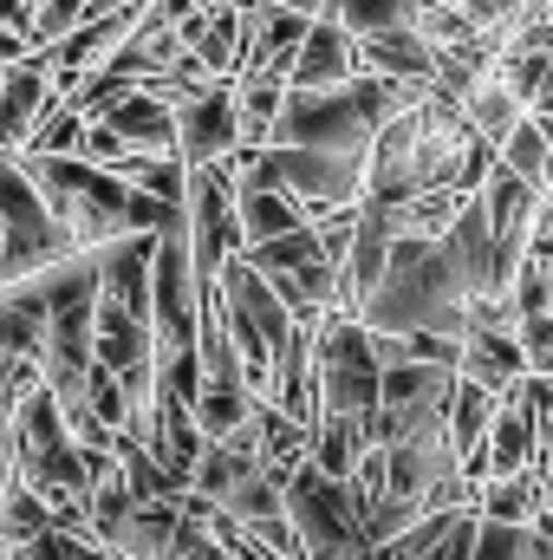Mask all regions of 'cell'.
Segmentation results:
<instances>
[{
  "mask_svg": "<svg viewBox=\"0 0 553 560\" xmlns=\"http://www.w3.org/2000/svg\"><path fill=\"white\" fill-rule=\"evenodd\" d=\"M469 143H475V131L462 118V98L443 92L436 79L416 85L365 143V196L372 202H404L416 189H443V183L462 189Z\"/></svg>",
  "mask_w": 553,
  "mask_h": 560,
  "instance_id": "6da1fadb",
  "label": "cell"
},
{
  "mask_svg": "<svg viewBox=\"0 0 553 560\" xmlns=\"http://www.w3.org/2000/svg\"><path fill=\"white\" fill-rule=\"evenodd\" d=\"M372 332H443L462 346V326H469V293L449 268L443 242H423V235H398L391 242V261L378 287L352 306Z\"/></svg>",
  "mask_w": 553,
  "mask_h": 560,
  "instance_id": "7a4b0ae2",
  "label": "cell"
},
{
  "mask_svg": "<svg viewBox=\"0 0 553 560\" xmlns=\"http://www.w3.org/2000/svg\"><path fill=\"white\" fill-rule=\"evenodd\" d=\"M416 85L378 79V72H352L339 85H286L280 118L268 143H319V150H365L372 131L411 98Z\"/></svg>",
  "mask_w": 553,
  "mask_h": 560,
  "instance_id": "3957f363",
  "label": "cell"
},
{
  "mask_svg": "<svg viewBox=\"0 0 553 560\" xmlns=\"http://www.w3.org/2000/svg\"><path fill=\"white\" fill-rule=\"evenodd\" d=\"M313 365H319V411L372 423V436H378V378H385V365L372 359V332H365L358 313L326 306L313 319Z\"/></svg>",
  "mask_w": 553,
  "mask_h": 560,
  "instance_id": "277c9868",
  "label": "cell"
},
{
  "mask_svg": "<svg viewBox=\"0 0 553 560\" xmlns=\"http://www.w3.org/2000/svg\"><path fill=\"white\" fill-rule=\"evenodd\" d=\"M280 495H286V522L299 528L306 560H365L372 555V535H365V522H358V509H352V495H345L339 476H326V469H313L299 456L286 469Z\"/></svg>",
  "mask_w": 553,
  "mask_h": 560,
  "instance_id": "5b68a950",
  "label": "cell"
},
{
  "mask_svg": "<svg viewBox=\"0 0 553 560\" xmlns=\"http://www.w3.org/2000/svg\"><path fill=\"white\" fill-rule=\"evenodd\" d=\"M449 392H456V365H430V359L385 365V378H378V443L443 436Z\"/></svg>",
  "mask_w": 553,
  "mask_h": 560,
  "instance_id": "8992f818",
  "label": "cell"
},
{
  "mask_svg": "<svg viewBox=\"0 0 553 560\" xmlns=\"http://www.w3.org/2000/svg\"><path fill=\"white\" fill-rule=\"evenodd\" d=\"M169 118H176V156H183V163H222V156L242 143L228 79H209V85L183 92V98L169 105Z\"/></svg>",
  "mask_w": 553,
  "mask_h": 560,
  "instance_id": "52a82bcc",
  "label": "cell"
},
{
  "mask_svg": "<svg viewBox=\"0 0 553 560\" xmlns=\"http://www.w3.org/2000/svg\"><path fill=\"white\" fill-rule=\"evenodd\" d=\"M52 112V72L39 52L0 66V150H26V138L39 131V118Z\"/></svg>",
  "mask_w": 553,
  "mask_h": 560,
  "instance_id": "ba28073f",
  "label": "cell"
},
{
  "mask_svg": "<svg viewBox=\"0 0 553 560\" xmlns=\"http://www.w3.org/2000/svg\"><path fill=\"white\" fill-rule=\"evenodd\" d=\"M456 372L475 378V385H489V392H508L528 372V352H521V339H515L508 319H469L462 346H456Z\"/></svg>",
  "mask_w": 553,
  "mask_h": 560,
  "instance_id": "9c48e42d",
  "label": "cell"
},
{
  "mask_svg": "<svg viewBox=\"0 0 553 560\" xmlns=\"http://www.w3.org/2000/svg\"><path fill=\"white\" fill-rule=\"evenodd\" d=\"M358 72V39L332 20V13H313L299 46H293V66H286V85H339Z\"/></svg>",
  "mask_w": 553,
  "mask_h": 560,
  "instance_id": "30bf717a",
  "label": "cell"
},
{
  "mask_svg": "<svg viewBox=\"0 0 553 560\" xmlns=\"http://www.w3.org/2000/svg\"><path fill=\"white\" fill-rule=\"evenodd\" d=\"M385 261H391V222H385V202L358 196V229H352V248H345V261H339V306H345V313L378 287Z\"/></svg>",
  "mask_w": 553,
  "mask_h": 560,
  "instance_id": "8fae6325",
  "label": "cell"
},
{
  "mask_svg": "<svg viewBox=\"0 0 553 560\" xmlns=\"http://www.w3.org/2000/svg\"><path fill=\"white\" fill-rule=\"evenodd\" d=\"M98 118L125 138V150H138V156H163V150H176V118H169V105H163L150 85H125Z\"/></svg>",
  "mask_w": 553,
  "mask_h": 560,
  "instance_id": "7c38bea8",
  "label": "cell"
},
{
  "mask_svg": "<svg viewBox=\"0 0 553 560\" xmlns=\"http://www.w3.org/2000/svg\"><path fill=\"white\" fill-rule=\"evenodd\" d=\"M358 72H378V79H398V85H430V39L411 20L358 33Z\"/></svg>",
  "mask_w": 553,
  "mask_h": 560,
  "instance_id": "4fadbf2b",
  "label": "cell"
},
{
  "mask_svg": "<svg viewBox=\"0 0 553 560\" xmlns=\"http://www.w3.org/2000/svg\"><path fill=\"white\" fill-rule=\"evenodd\" d=\"M150 352H156L150 319H138L131 306H118V300L98 293V306H92V359L111 365V372H125V365H143Z\"/></svg>",
  "mask_w": 553,
  "mask_h": 560,
  "instance_id": "5bb4252c",
  "label": "cell"
},
{
  "mask_svg": "<svg viewBox=\"0 0 553 560\" xmlns=\"http://www.w3.org/2000/svg\"><path fill=\"white\" fill-rule=\"evenodd\" d=\"M462 118H469V131H475V138L495 143V150H502V138L528 118V105L495 79V59H489V72H475V79L462 85Z\"/></svg>",
  "mask_w": 553,
  "mask_h": 560,
  "instance_id": "9a60e30c",
  "label": "cell"
},
{
  "mask_svg": "<svg viewBox=\"0 0 553 560\" xmlns=\"http://www.w3.org/2000/svg\"><path fill=\"white\" fill-rule=\"evenodd\" d=\"M306 222V209L274 189V183H235V229H242V248L248 242H268V235H286V229H299Z\"/></svg>",
  "mask_w": 553,
  "mask_h": 560,
  "instance_id": "2e32d148",
  "label": "cell"
},
{
  "mask_svg": "<svg viewBox=\"0 0 553 560\" xmlns=\"http://www.w3.org/2000/svg\"><path fill=\"white\" fill-rule=\"evenodd\" d=\"M495 405H502V392H489V385H475V378H462V372H456V392H449V418H443V436H449L456 463H462L469 450H482Z\"/></svg>",
  "mask_w": 553,
  "mask_h": 560,
  "instance_id": "e0dca14e",
  "label": "cell"
},
{
  "mask_svg": "<svg viewBox=\"0 0 553 560\" xmlns=\"http://www.w3.org/2000/svg\"><path fill=\"white\" fill-rule=\"evenodd\" d=\"M541 469H502V476H482L475 482V515H495V522H528L541 509Z\"/></svg>",
  "mask_w": 553,
  "mask_h": 560,
  "instance_id": "ac0fdd59",
  "label": "cell"
},
{
  "mask_svg": "<svg viewBox=\"0 0 553 560\" xmlns=\"http://www.w3.org/2000/svg\"><path fill=\"white\" fill-rule=\"evenodd\" d=\"M39 528H52V509H46L33 489H20V482H13V489L0 495V541H7V548H20V541H33Z\"/></svg>",
  "mask_w": 553,
  "mask_h": 560,
  "instance_id": "d6986e66",
  "label": "cell"
},
{
  "mask_svg": "<svg viewBox=\"0 0 553 560\" xmlns=\"http://www.w3.org/2000/svg\"><path fill=\"white\" fill-rule=\"evenodd\" d=\"M326 13L358 39V33H378V26H398V20H411L416 0H326Z\"/></svg>",
  "mask_w": 553,
  "mask_h": 560,
  "instance_id": "ffe728a7",
  "label": "cell"
},
{
  "mask_svg": "<svg viewBox=\"0 0 553 560\" xmlns=\"http://www.w3.org/2000/svg\"><path fill=\"white\" fill-rule=\"evenodd\" d=\"M469 560H528V522H495V515H475Z\"/></svg>",
  "mask_w": 553,
  "mask_h": 560,
  "instance_id": "44dd1931",
  "label": "cell"
},
{
  "mask_svg": "<svg viewBox=\"0 0 553 560\" xmlns=\"http://www.w3.org/2000/svg\"><path fill=\"white\" fill-rule=\"evenodd\" d=\"M85 13H98V0H39V7H33L26 39H33V46H52V39H59V33H72Z\"/></svg>",
  "mask_w": 553,
  "mask_h": 560,
  "instance_id": "7402d4cb",
  "label": "cell"
},
{
  "mask_svg": "<svg viewBox=\"0 0 553 560\" xmlns=\"http://www.w3.org/2000/svg\"><path fill=\"white\" fill-rule=\"evenodd\" d=\"M39 385H46V378H39V359H33V352H7V346H0V418H7L26 392H39Z\"/></svg>",
  "mask_w": 553,
  "mask_h": 560,
  "instance_id": "603a6c76",
  "label": "cell"
},
{
  "mask_svg": "<svg viewBox=\"0 0 553 560\" xmlns=\"http://www.w3.org/2000/svg\"><path fill=\"white\" fill-rule=\"evenodd\" d=\"M515 339H521V352H528V372H553V306L521 313V319H515Z\"/></svg>",
  "mask_w": 553,
  "mask_h": 560,
  "instance_id": "cb8c5ba5",
  "label": "cell"
},
{
  "mask_svg": "<svg viewBox=\"0 0 553 560\" xmlns=\"http://www.w3.org/2000/svg\"><path fill=\"white\" fill-rule=\"evenodd\" d=\"M33 46H26V33H13V26H0V66H13V59H26Z\"/></svg>",
  "mask_w": 553,
  "mask_h": 560,
  "instance_id": "d4e9b609",
  "label": "cell"
},
{
  "mask_svg": "<svg viewBox=\"0 0 553 560\" xmlns=\"http://www.w3.org/2000/svg\"><path fill=\"white\" fill-rule=\"evenodd\" d=\"M13 489V436H7V418H0V495Z\"/></svg>",
  "mask_w": 553,
  "mask_h": 560,
  "instance_id": "484cf974",
  "label": "cell"
},
{
  "mask_svg": "<svg viewBox=\"0 0 553 560\" xmlns=\"http://www.w3.org/2000/svg\"><path fill=\"white\" fill-rule=\"evenodd\" d=\"M268 7H293V13H326V0H268Z\"/></svg>",
  "mask_w": 553,
  "mask_h": 560,
  "instance_id": "4316f807",
  "label": "cell"
},
{
  "mask_svg": "<svg viewBox=\"0 0 553 560\" xmlns=\"http://www.w3.org/2000/svg\"><path fill=\"white\" fill-rule=\"evenodd\" d=\"M528 112H541V118H553V72H548V85H541V98H534Z\"/></svg>",
  "mask_w": 553,
  "mask_h": 560,
  "instance_id": "83f0119b",
  "label": "cell"
},
{
  "mask_svg": "<svg viewBox=\"0 0 553 560\" xmlns=\"http://www.w3.org/2000/svg\"><path fill=\"white\" fill-rule=\"evenodd\" d=\"M98 7H125V0H98Z\"/></svg>",
  "mask_w": 553,
  "mask_h": 560,
  "instance_id": "f1b7e54d",
  "label": "cell"
},
{
  "mask_svg": "<svg viewBox=\"0 0 553 560\" xmlns=\"http://www.w3.org/2000/svg\"><path fill=\"white\" fill-rule=\"evenodd\" d=\"M548 287H553V268H548Z\"/></svg>",
  "mask_w": 553,
  "mask_h": 560,
  "instance_id": "f546056e",
  "label": "cell"
}]
</instances>
